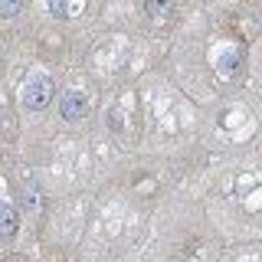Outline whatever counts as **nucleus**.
<instances>
[{
	"instance_id": "7",
	"label": "nucleus",
	"mask_w": 262,
	"mask_h": 262,
	"mask_svg": "<svg viewBox=\"0 0 262 262\" xmlns=\"http://www.w3.org/2000/svg\"><path fill=\"white\" fill-rule=\"evenodd\" d=\"M49 13L62 20V16H66V0H49Z\"/></svg>"
},
{
	"instance_id": "3",
	"label": "nucleus",
	"mask_w": 262,
	"mask_h": 262,
	"mask_svg": "<svg viewBox=\"0 0 262 262\" xmlns=\"http://www.w3.org/2000/svg\"><path fill=\"white\" fill-rule=\"evenodd\" d=\"M144 10L154 23H167L177 10V0H144Z\"/></svg>"
},
{
	"instance_id": "5",
	"label": "nucleus",
	"mask_w": 262,
	"mask_h": 262,
	"mask_svg": "<svg viewBox=\"0 0 262 262\" xmlns=\"http://www.w3.org/2000/svg\"><path fill=\"white\" fill-rule=\"evenodd\" d=\"M23 203H27V210H43V196H39V187L33 184V180H27L23 184Z\"/></svg>"
},
{
	"instance_id": "4",
	"label": "nucleus",
	"mask_w": 262,
	"mask_h": 262,
	"mask_svg": "<svg viewBox=\"0 0 262 262\" xmlns=\"http://www.w3.org/2000/svg\"><path fill=\"white\" fill-rule=\"evenodd\" d=\"M16 229H20V216H16V210L10 207V203L0 200V239L16 236Z\"/></svg>"
},
{
	"instance_id": "1",
	"label": "nucleus",
	"mask_w": 262,
	"mask_h": 262,
	"mask_svg": "<svg viewBox=\"0 0 262 262\" xmlns=\"http://www.w3.org/2000/svg\"><path fill=\"white\" fill-rule=\"evenodd\" d=\"M23 105H27L30 112H43L49 102H53V79L46 76H33L27 79V85H23Z\"/></svg>"
},
{
	"instance_id": "6",
	"label": "nucleus",
	"mask_w": 262,
	"mask_h": 262,
	"mask_svg": "<svg viewBox=\"0 0 262 262\" xmlns=\"http://www.w3.org/2000/svg\"><path fill=\"white\" fill-rule=\"evenodd\" d=\"M20 7H23V0H0V16H13V13H20Z\"/></svg>"
},
{
	"instance_id": "2",
	"label": "nucleus",
	"mask_w": 262,
	"mask_h": 262,
	"mask_svg": "<svg viewBox=\"0 0 262 262\" xmlns=\"http://www.w3.org/2000/svg\"><path fill=\"white\" fill-rule=\"evenodd\" d=\"M59 115H62L66 121L85 118V115H89V98L82 95V92H76V89H72V92H66V95L59 98Z\"/></svg>"
}]
</instances>
